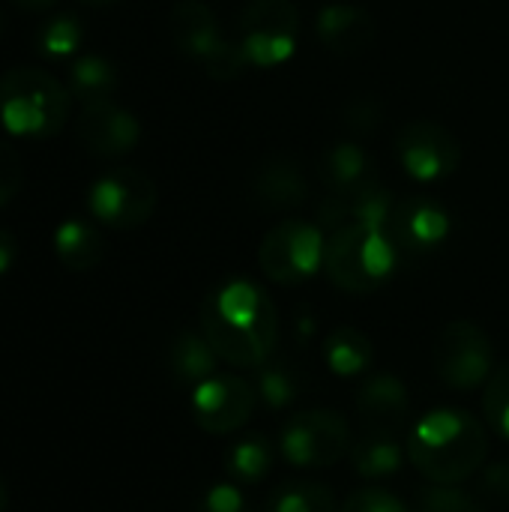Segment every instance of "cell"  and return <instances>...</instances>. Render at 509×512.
Instances as JSON below:
<instances>
[{"mask_svg": "<svg viewBox=\"0 0 509 512\" xmlns=\"http://www.w3.org/2000/svg\"><path fill=\"white\" fill-rule=\"evenodd\" d=\"M201 333L228 366L258 369L279 342V315L264 288L249 279H231L204 297Z\"/></svg>", "mask_w": 509, "mask_h": 512, "instance_id": "cell-1", "label": "cell"}, {"mask_svg": "<svg viewBox=\"0 0 509 512\" xmlns=\"http://www.w3.org/2000/svg\"><path fill=\"white\" fill-rule=\"evenodd\" d=\"M258 405V390L252 381L216 372L192 390V417L207 435H231L249 423Z\"/></svg>", "mask_w": 509, "mask_h": 512, "instance_id": "cell-11", "label": "cell"}, {"mask_svg": "<svg viewBox=\"0 0 509 512\" xmlns=\"http://www.w3.org/2000/svg\"><path fill=\"white\" fill-rule=\"evenodd\" d=\"M168 366H171V375H174L180 384L198 387L201 381H207V378L216 375L219 354L213 351V345L207 342L204 333H189V330H186V333H180V336L171 342Z\"/></svg>", "mask_w": 509, "mask_h": 512, "instance_id": "cell-19", "label": "cell"}, {"mask_svg": "<svg viewBox=\"0 0 509 512\" xmlns=\"http://www.w3.org/2000/svg\"><path fill=\"white\" fill-rule=\"evenodd\" d=\"M198 512H246V498L237 483H219L201 498Z\"/></svg>", "mask_w": 509, "mask_h": 512, "instance_id": "cell-32", "label": "cell"}, {"mask_svg": "<svg viewBox=\"0 0 509 512\" xmlns=\"http://www.w3.org/2000/svg\"><path fill=\"white\" fill-rule=\"evenodd\" d=\"M300 12L294 0H249L240 12V48L252 66H276L294 54Z\"/></svg>", "mask_w": 509, "mask_h": 512, "instance_id": "cell-8", "label": "cell"}, {"mask_svg": "<svg viewBox=\"0 0 509 512\" xmlns=\"http://www.w3.org/2000/svg\"><path fill=\"white\" fill-rule=\"evenodd\" d=\"M156 201H159L156 183L138 168H114L102 174L87 198L90 213L117 231L144 225L153 216Z\"/></svg>", "mask_w": 509, "mask_h": 512, "instance_id": "cell-10", "label": "cell"}, {"mask_svg": "<svg viewBox=\"0 0 509 512\" xmlns=\"http://www.w3.org/2000/svg\"><path fill=\"white\" fill-rule=\"evenodd\" d=\"M351 465L360 477L366 480H381L390 477L402 468L405 450L393 432H366L354 447H351Z\"/></svg>", "mask_w": 509, "mask_h": 512, "instance_id": "cell-21", "label": "cell"}, {"mask_svg": "<svg viewBox=\"0 0 509 512\" xmlns=\"http://www.w3.org/2000/svg\"><path fill=\"white\" fill-rule=\"evenodd\" d=\"M6 504H9V495H6V486L0 483V512H6Z\"/></svg>", "mask_w": 509, "mask_h": 512, "instance_id": "cell-36", "label": "cell"}, {"mask_svg": "<svg viewBox=\"0 0 509 512\" xmlns=\"http://www.w3.org/2000/svg\"><path fill=\"white\" fill-rule=\"evenodd\" d=\"M354 447L348 420L339 411L315 408L294 414L279 435L282 459L294 468H330Z\"/></svg>", "mask_w": 509, "mask_h": 512, "instance_id": "cell-6", "label": "cell"}, {"mask_svg": "<svg viewBox=\"0 0 509 512\" xmlns=\"http://www.w3.org/2000/svg\"><path fill=\"white\" fill-rule=\"evenodd\" d=\"M21 180H24L21 156L15 153V147H9L6 141H0V207L18 195Z\"/></svg>", "mask_w": 509, "mask_h": 512, "instance_id": "cell-31", "label": "cell"}, {"mask_svg": "<svg viewBox=\"0 0 509 512\" xmlns=\"http://www.w3.org/2000/svg\"><path fill=\"white\" fill-rule=\"evenodd\" d=\"M399 249L387 231L357 219L330 231L324 243V270L330 282L348 294H372L387 285L399 264Z\"/></svg>", "mask_w": 509, "mask_h": 512, "instance_id": "cell-3", "label": "cell"}, {"mask_svg": "<svg viewBox=\"0 0 509 512\" xmlns=\"http://www.w3.org/2000/svg\"><path fill=\"white\" fill-rule=\"evenodd\" d=\"M87 6H108V3H117V0H84Z\"/></svg>", "mask_w": 509, "mask_h": 512, "instance_id": "cell-37", "label": "cell"}, {"mask_svg": "<svg viewBox=\"0 0 509 512\" xmlns=\"http://www.w3.org/2000/svg\"><path fill=\"white\" fill-rule=\"evenodd\" d=\"M21 9H39V6H48L51 0H15Z\"/></svg>", "mask_w": 509, "mask_h": 512, "instance_id": "cell-35", "label": "cell"}, {"mask_svg": "<svg viewBox=\"0 0 509 512\" xmlns=\"http://www.w3.org/2000/svg\"><path fill=\"white\" fill-rule=\"evenodd\" d=\"M171 36L177 48L195 57L213 78H237L249 63L240 42H228L213 9L204 0H180L171 9Z\"/></svg>", "mask_w": 509, "mask_h": 512, "instance_id": "cell-5", "label": "cell"}, {"mask_svg": "<svg viewBox=\"0 0 509 512\" xmlns=\"http://www.w3.org/2000/svg\"><path fill=\"white\" fill-rule=\"evenodd\" d=\"M255 390H258V402H264L270 411H282L300 396V378L288 363L267 360L264 366H258Z\"/></svg>", "mask_w": 509, "mask_h": 512, "instance_id": "cell-25", "label": "cell"}, {"mask_svg": "<svg viewBox=\"0 0 509 512\" xmlns=\"http://www.w3.org/2000/svg\"><path fill=\"white\" fill-rule=\"evenodd\" d=\"M75 132L81 144L99 156H123L138 144V135H141L138 120L126 108H120L114 99L84 102Z\"/></svg>", "mask_w": 509, "mask_h": 512, "instance_id": "cell-14", "label": "cell"}, {"mask_svg": "<svg viewBox=\"0 0 509 512\" xmlns=\"http://www.w3.org/2000/svg\"><path fill=\"white\" fill-rule=\"evenodd\" d=\"M396 153L405 171L423 183L453 174L462 162L459 138L447 126L432 120H417L402 126L396 135Z\"/></svg>", "mask_w": 509, "mask_h": 512, "instance_id": "cell-12", "label": "cell"}, {"mask_svg": "<svg viewBox=\"0 0 509 512\" xmlns=\"http://www.w3.org/2000/svg\"><path fill=\"white\" fill-rule=\"evenodd\" d=\"M417 512H483V507L468 492L453 486H432L420 495Z\"/></svg>", "mask_w": 509, "mask_h": 512, "instance_id": "cell-28", "label": "cell"}, {"mask_svg": "<svg viewBox=\"0 0 509 512\" xmlns=\"http://www.w3.org/2000/svg\"><path fill=\"white\" fill-rule=\"evenodd\" d=\"M273 468V447L264 435H243L225 453V474L237 486L261 483Z\"/></svg>", "mask_w": 509, "mask_h": 512, "instance_id": "cell-23", "label": "cell"}, {"mask_svg": "<svg viewBox=\"0 0 509 512\" xmlns=\"http://www.w3.org/2000/svg\"><path fill=\"white\" fill-rule=\"evenodd\" d=\"M54 252L69 270H93L105 255V243L93 225L69 219L54 234Z\"/></svg>", "mask_w": 509, "mask_h": 512, "instance_id": "cell-22", "label": "cell"}, {"mask_svg": "<svg viewBox=\"0 0 509 512\" xmlns=\"http://www.w3.org/2000/svg\"><path fill=\"white\" fill-rule=\"evenodd\" d=\"M39 42L48 54H69L81 42V27L72 15H60L51 24H45V30L39 33Z\"/></svg>", "mask_w": 509, "mask_h": 512, "instance_id": "cell-29", "label": "cell"}, {"mask_svg": "<svg viewBox=\"0 0 509 512\" xmlns=\"http://www.w3.org/2000/svg\"><path fill=\"white\" fill-rule=\"evenodd\" d=\"M267 512H336V495L324 483H288L273 498Z\"/></svg>", "mask_w": 509, "mask_h": 512, "instance_id": "cell-26", "label": "cell"}, {"mask_svg": "<svg viewBox=\"0 0 509 512\" xmlns=\"http://www.w3.org/2000/svg\"><path fill=\"white\" fill-rule=\"evenodd\" d=\"M387 237L399 249V255H429L450 234V216L432 198H405L393 204L387 219Z\"/></svg>", "mask_w": 509, "mask_h": 512, "instance_id": "cell-13", "label": "cell"}, {"mask_svg": "<svg viewBox=\"0 0 509 512\" xmlns=\"http://www.w3.org/2000/svg\"><path fill=\"white\" fill-rule=\"evenodd\" d=\"M438 378L450 390H477L495 372L492 342L474 321H453L441 330L432 354Z\"/></svg>", "mask_w": 509, "mask_h": 512, "instance_id": "cell-9", "label": "cell"}, {"mask_svg": "<svg viewBox=\"0 0 509 512\" xmlns=\"http://www.w3.org/2000/svg\"><path fill=\"white\" fill-rule=\"evenodd\" d=\"M69 117V90L33 66L9 69L0 78V120L12 135L45 138Z\"/></svg>", "mask_w": 509, "mask_h": 512, "instance_id": "cell-4", "label": "cell"}, {"mask_svg": "<svg viewBox=\"0 0 509 512\" xmlns=\"http://www.w3.org/2000/svg\"><path fill=\"white\" fill-rule=\"evenodd\" d=\"M318 177L321 183L327 186V192L333 195H342V198H357L363 192H369L372 186H378V168L372 162V156L345 141V144H333L324 156H321V165H318Z\"/></svg>", "mask_w": 509, "mask_h": 512, "instance_id": "cell-16", "label": "cell"}, {"mask_svg": "<svg viewBox=\"0 0 509 512\" xmlns=\"http://www.w3.org/2000/svg\"><path fill=\"white\" fill-rule=\"evenodd\" d=\"M252 195L270 210H294L309 198L306 171L291 156H270L255 174Z\"/></svg>", "mask_w": 509, "mask_h": 512, "instance_id": "cell-18", "label": "cell"}, {"mask_svg": "<svg viewBox=\"0 0 509 512\" xmlns=\"http://www.w3.org/2000/svg\"><path fill=\"white\" fill-rule=\"evenodd\" d=\"M375 33H378L375 18L360 6L333 3V6H324L318 15V39L324 42L327 51L339 57H357L369 51L375 42Z\"/></svg>", "mask_w": 509, "mask_h": 512, "instance_id": "cell-17", "label": "cell"}, {"mask_svg": "<svg viewBox=\"0 0 509 512\" xmlns=\"http://www.w3.org/2000/svg\"><path fill=\"white\" fill-rule=\"evenodd\" d=\"M483 486H486V492H489V495H495L498 501L509 504V459L498 462V465H492V468L486 471Z\"/></svg>", "mask_w": 509, "mask_h": 512, "instance_id": "cell-33", "label": "cell"}, {"mask_svg": "<svg viewBox=\"0 0 509 512\" xmlns=\"http://www.w3.org/2000/svg\"><path fill=\"white\" fill-rule=\"evenodd\" d=\"M357 414L366 423V432H399L411 414V393L402 378L393 372L366 375L357 390Z\"/></svg>", "mask_w": 509, "mask_h": 512, "instance_id": "cell-15", "label": "cell"}, {"mask_svg": "<svg viewBox=\"0 0 509 512\" xmlns=\"http://www.w3.org/2000/svg\"><path fill=\"white\" fill-rule=\"evenodd\" d=\"M483 414H486V423L492 426V432L509 444V360L501 363L492 372V378L486 381Z\"/></svg>", "mask_w": 509, "mask_h": 512, "instance_id": "cell-27", "label": "cell"}, {"mask_svg": "<svg viewBox=\"0 0 509 512\" xmlns=\"http://www.w3.org/2000/svg\"><path fill=\"white\" fill-rule=\"evenodd\" d=\"M324 243L321 225L285 219L261 240L258 264L276 285H303L324 267Z\"/></svg>", "mask_w": 509, "mask_h": 512, "instance_id": "cell-7", "label": "cell"}, {"mask_svg": "<svg viewBox=\"0 0 509 512\" xmlns=\"http://www.w3.org/2000/svg\"><path fill=\"white\" fill-rule=\"evenodd\" d=\"M372 360H375L372 339L357 327H339L324 342V363L339 378H357L369 372Z\"/></svg>", "mask_w": 509, "mask_h": 512, "instance_id": "cell-20", "label": "cell"}, {"mask_svg": "<svg viewBox=\"0 0 509 512\" xmlns=\"http://www.w3.org/2000/svg\"><path fill=\"white\" fill-rule=\"evenodd\" d=\"M15 261V237L0 228V273H6Z\"/></svg>", "mask_w": 509, "mask_h": 512, "instance_id": "cell-34", "label": "cell"}, {"mask_svg": "<svg viewBox=\"0 0 509 512\" xmlns=\"http://www.w3.org/2000/svg\"><path fill=\"white\" fill-rule=\"evenodd\" d=\"M339 512H408V507L384 489H360L354 492Z\"/></svg>", "mask_w": 509, "mask_h": 512, "instance_id": "cell-30", "label": "cell"}, {"mask_svg": "<svg viewBox=\"0 0 509 512\" xmlns=\"http://www.w3.org/2000/svg\"><path fill=\"white\" fill-rule=\"evenodd\" d=\"M117 90V72L108 60L102 57H81L72 72H69V93H75L84 102L93 99H111V93Z\"/></svg>", "mask_w": 509, "mask_h": 512, "instance_id": "cell-24", "label": "cell"}, {"mask_svg": "<svg viewBox=\"0 0 509 512\" xmlns=\"http://www.w3.org/2000/svg\"><path fill=\"white\" fill-rule=\"evenodd\" d=\"M489 453L483 423L465 408H435L408 435V459L432 486L471 480Z\"/></svg>", "mask_w": 509, "mask_h": 512, "instance_id": "cell-2", "label": "cell"}]
</instances>
